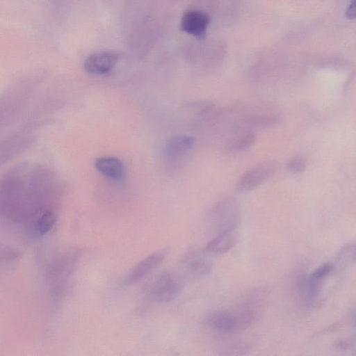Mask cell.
<instances>
[{
    "mask_svg": "<svg viewBox=\"0 0 356 356\" xmlns=\"http://www.w3.org/2000/svg\"><path fill=\"white\" fill-rule=\"evenodd\" d=\"M266 294L263 288L252 291L238 307L211 313L206 318L207 325L213 331L223 334L248 329L258 318L266 302Z\"/></svg>",
    "mask_w": 356,
    "mask_h": 356,
    "instance_id": "obj_1",
    "label": "cell"
},
{
    "mask_svg": "<svg viewBox=\"0 0 356 356\" xmlns=\"http://www.w3.org/2000/svg\"><path fill=\"white\" fill-rule=\"evenodd\" d=\"M277 169L275 161H263L247 170L239 179L236 188L239 192L251 191L270 178Z\"/></svg>",
    "mask_w": 356,
    "mask_h": 356,
    "instance_id": "obj_3",
    "label": "cell"
},
{
    "mask_svg": "<svg viewBox=\"0 0 356 356\" xmlns=\"http://www.w3.org/2000/svg\"><path fill=\"white\" fill-rule=\"evenodd\" d=\"M194 138L189 136H178L170 138L165 148L170 157H178L186 154L194 144Z\"/></svg>",
    "mask_w": 356,
    "mask_h": 356,
    "instance_id": "obj_11",
    "label": "cell"
},
{
    "mask_svg": "<svg viewBox=\"0 0 356 356\" xmlns=\"http://www.w3.org/2000/svg\"><path fill=\"white\" fill-rule=\"evenodd\" d=\"M95 165L99 172L111 179H119L124 175L123 163L116 157H99L96 160Z\"/></svg>",
    "mask_w": 356,
    "mask_h": 356,
    "instance_id": "obj_10",
    "label": "cell"
},
{
    "mask_svg": "<svg viewBox=\"0 0 356 356\" xmlns=\"http://www.w3.org/2000/svg\"><path fill=\"white\" fill-rule=\"evenodd\" d=\"M256 141V136L251 131H243L232 137L226 144L231 152H241L250 148Z\"/></svg>",
    "mask_w": 356,
    "mask_h": 356,
    "instance_id": "obj_12",
    "label": "cell"
},
{
    "mask_svg": "<svg viewBox=\"0 0 356 356\" xmlns=\"http://www.w3.org/2000/svg\"><path fill=\"white\" fill-rule=\"evenodd\" d=\"M238 240V227L222 230L206 245L204 252L209 254H222L230 250Z\"/></svg>",
    "mask_w": 356,
    "mask_h": 356,
    "instance_id": "obj_7",
    "label": "cell"
},
{
    "mask_svg": "<svg viewBox=\"0 0 356 356\" xmlns=\"http://www.w3.org/2000/svg\"><path fill=\"white\" fill-rule=\"evenodd\" d=\"M55 213L47 210L42 213L34 222L33 231L38 236H42L49 232L56 223Z\"/></svg>",
    "mask_w": 356,
    "mask_h": 356,
    "instance_id": "obj_14",
    "label": "cell"
},
{
    "mask_svg": "<svg viewBox=\"0 0 356 356\" xmlns=\"http://www.w3.org/2000/svg\"><path fill=\"white\" fill-rule=\"evenodd\" d=\"M331 264H323L314 270L300 282V289L305 292V302L309 305H314L318 300L323 286L333 270Z\"/></svg>",
    "mask_w": 356,
    "mask_h": 356,
    "instance_id": "obj_4",
    "label": "cell"
},
{
    "mask_svg": "<svg viewBox=\"0 0 356 356\" xmlns=\"http://www.w3.org/2000/svg\"><path fill=\"white\" fill-rule=\"evenodd\" d=\"M212 218L220 231L237 226L240 218L238 202L231 197H225L214 206Z\"/></svg>",
    "mask_w": 356,
    "mask_h": 356,
    "instance_id": "obj_5",
    "label": "cell"
},
{
    "mask_svg": "<svg viewBox=\"0 0 356 356\" xmlns=\"http://www.w3.org/2000/svg\"><path fill=\"white\" fill-rule=\"evenodd\" d=\"M184 286L181 276L173 271H165L150 284L149 293L156 302L166 303L178 296Z\"/></svg>",
    "mask_w": 356,
    "mask_h": 356,
    "instance_id": "obj_2",
    "label": "cell"
},
{
    "mask_svg": "<svg viewBox=\"0 0 356 356\" xmlns=\"http://www.w3.org/2000/svg\"><path fill=\"white\" fill-rule=\"evenodd\" d=\"M118 56L111 51H101L90 55L84 63V69L91 74L108 72L117 63Z\"/></svg>",
    "mask_w": 356,
    "mask_h": 356,
    "instance_id": "obj_9",
    "label": "cell"
},
{
    "mask_svg": "<svg viewBox=\"0 0 356 356\" xmlns=\"http://www.w3.org/2000/svg\"><path fill=\"white\" fill-rule=\"evenodd\" d=\"M338 261L342 264H350L355 261V245L348 243L344 245L339 252Z\"/></svg>",
    "mask_w": 356,
    "mask_h": 356,
    "instance_id": "obj_15",
    "label": "cell"
},
{
    "mask_svg": "<svg viewBox=\"0 0 356 356\" xmlns=\"http://www.w3.org/2000/svg\"><path fill=\"white\" fill-rule=\"evenodd\" d=\"M347 16L350 18H354L355 17V0H353L352 3H350L347 10Z\"/></svg>",
    "mask_w": 356,
    "mask_h": 356,
    "instance_id": "obj_17",
    "label": "cell"
},
{
    "mask_svg": "<svg viewBox=\"0 0 356 356\" xmlns=\"http://www.w3.org/2000/svg\"><path fill=\"white\" fill-rule=\"evenodd\" d=\"M306 161L302 156H296L287 163V170L292 173H300L306 168Z\"/></svg>",
    "mask_w": 356,
    "mask_h": 356,
    "instance_id": "obj_16",
    "label": "cell"
},
{
    "mask_svg": "<svg viewBox=\"0 0 356 356\" xmlns=\"http://www.w3.org/2000/svg\"><path fill=\"white\" fill-rule=\"evenodd\" d=\"M184 266L192 274L203 275L210 272L211 265L202 255L198 253H191L184 260Z\"/></svg>",
    "mask_w": 356,
    "mask_h": 356,
    "instance_id": "obj_13",
    "label": "cell"
},
{
    "mask_svg": "<svg viewBox=\"0 0 356 356\" xmlns=\"http://www.w3.org/2000/svg\"><path fill=\"white\" fill-rule=\"evenodd\" d=\"M167 255L165 249L157 250L136 264L124 278V284H135L147 276L163 262Z\"/></svg>",
    "mask_w": 356,
    "mask_h": 356,
    "instance_id": "obj_6",
    "label": "cell"
},
{
    "mask_svg": "<svg viewBox=\"0 0 356 356\" xmlns=\"http://www.w3.org/2000/svg\"><path fill=\"white\" fill-rule=\"evenodd\" d=\"M209 23L208 15L199 10L187 11L181 20V30L198 38H203Z\"/></svg>",
    "mask_w": 356,
    "mask_h": 356,
    "instance_id": "obj_8",
    "label": "cell"
}]
</instances>
